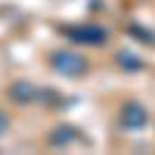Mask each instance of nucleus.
<instances>
[{
	"label": "nucleus",
	"instance_id": "f03ea898",
	"mask_svg": "<svg viewBox=\"0 0 155 155\" xmlns=\"http://www.w3.org/2000/svg\"><path fill=\"white\" fill-rule=\"evenodd\" d=\"M73 39L75 41H85V44H99V41H104V31L102 29H97V27H78V29H73Z\"/></svg>",
	"mask_w": 155,
	"mask_h": 155
},
{
	"label": "nucleus",
	"instance_id": "f257e3e1",
	"mask_svg": "<svg viewBox=\"0 0 155 155\" xmlns=\"http://www.w3.org/2000/svg\"><path fill=\"white\" fill-rule=\"evenodd\" d=\"M53 65L65 75H80L85 70V61L80 56H73V53H56Z\"/></svg>",
	"mask_w": 155,
	"mask_h": 155
}]
</instances>
